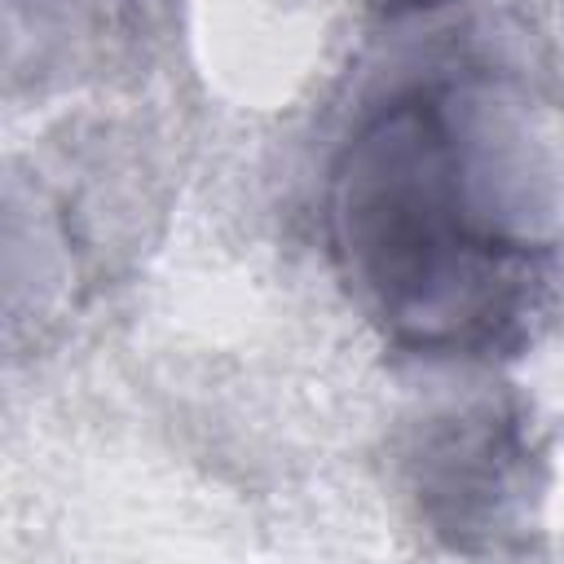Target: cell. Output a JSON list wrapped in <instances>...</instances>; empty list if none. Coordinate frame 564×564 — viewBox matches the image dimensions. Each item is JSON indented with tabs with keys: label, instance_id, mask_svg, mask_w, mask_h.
Listing matches in <instances>:
<instances>
[{
	"label": "cell",
	"instance_id": "obj_1",
	"mask_svg": "<svg viewBox=\"0 0 564 564\" xmlns=\"http://www.w3.org/2000/svg\"><path fill=\"white\" fill-rule=\"evenodd\" d=\"M546 159L485 79H419L366 106L330 154V264L383 344L427 361L511 352L542 304Z\"/></svg>",
	"mask_w": 564,
	"mask_h": 564
},
{
	"label": "cell",
	"instance_id": "obj_2",
	"mask_svg": "<svg viewBox=\"0 0 564 564\" xmlns=\"http://www.w3.org/2000/svg\"><path fill=\"white\" fill-rule=\"evenodd\" d=\"M524 414L502 397H471L423 419L405 449L410 494L432 533L458 551H502L533 516L542 471Z\"/></svg>",
	"mask_w": 564,
	"mask_h": 564
},
{
	"label": "cell",
	"instance_id": "obj_3",
	"mask_svg": "<svg viewBox=\"0 0 564 564\" xmlns=\"http://www.w3.org/2000/svg\"><path fill=\"white\" fill-rule=\"evenodd\" d=\"M370 9L388 13V18H405V13H427V9H441L445 0H366Z\"/></svg>",
	"mask_w": 564,
	"mask_h": 564
}]
</instances>
